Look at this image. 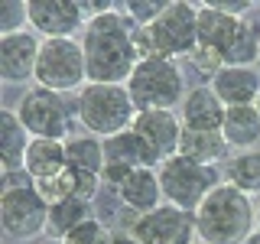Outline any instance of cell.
Returning <instances> with one entry per match:
<instances>
[{
  "label": "cell",
  "instance_id": "cell-1",
  "mask_svg": "<svg viewBox=\"0 0 260 244\" xmlns=\"http://www.w3.org/2000/svg\"><path fill=\"white\" fill-rule=\"evenodd\" d=\"M134 29L137 26L117 7L85 23L81 49H85L88 81L91 85H127L130 81L134 69L140 65Z\"/></svg>",
  "mask_w": 260,
  "mask_h": 244
},
{
  "label": "cell",
  "instance_id": "cell-2",
  "mask_svg": "<svg viewBox=\"0 0 260 244\" xmlns=\"http://www.w3.org/2000/svg\"><path fill=\"white\" fill-rule=\"evenodd\" d=\"M192 215L199 244H244L257 225V205L250 202V195L228 182L215 186Z\"/></svg>",
  "mask_w": 260,
  "mask_h": 244
},
{
  "label": "cell",
  "instance_id": "cell-3",
  "mask_svg": "<svg viewBox=\"0 0 260 244\" xmlns=\"http://www.w3.org/2000/svg\"><path fill=\"white\" fill-rule=\"evenodd\" d=\"M75 114L81 127H85V134H94L101 140L124 134L137 120V108H134V98H130L127 85H91L88 81L78 92Z\"/></svg>",
  "mask_w": 260,
  "mask_h": 244
},
{
  "label": "cell",
  "instance_id": "cell-4",
  "mask_svg": "<svg viewBox=\"0 0 260 244\" xmlns=\"http://www.w3.org/2000/svg\"><path fill=\"white\" fill-rule=\"evenodd\" d=\"M137 114L140 111H176L185 101V78L173 59H143L127 81Z\"/></svg>",
  "mask_w": 260,
  "mask_h": 244
},
{
  "label": "cell",
  "instance_id": "cell-5",
  "mask_svg": "<svg viewBox=\"0 0 260 244\" xmlns=\"http://www.w3.org/2000/svg\"><path fill=\"white\" fill-rule=\"evenodd\" d=\"M146 36L156 59H189L199 49V4H166L162 13L146 26Z\"/></svg>",
  "mask_w": 260,
  "mask_h": 244
},
{
  "label": "cell",
  "instance_id": "cell-6",
  "mask_svg": "<svg viewBox=\"0 0 260 244\" xmlns=\"http://www.w3.org/2000/svg\"><path fill=\"white\" fill-rule=\"evenodd\" d=\"M156 173H159V186H162V202L185 208V211H195L215 186H221L215 166H202V163L182 157V153L162 160Z\"/></svg>",
  "mask_w": 260,
  "mask_h": 244
},
{
  "label": "cell",
  "instance_id": "cell-7",
  "mask_svg": "<svg viewBox=\"0 0 260 244\" xmlns=\"http://www.w3.org/2000/svg\"><path fill=\"white\" fill-rule=\"evenodd\" d=\"M32 81L39 88H49V92L59 95L81 92L88 85V62L81 43L78 39H43Z\"/></svg>",
  "mask_w": 260,
  "mask_h": 244
},
{
  "label": "cell",
  "instance_id": "cell-8",
  "mask_svg": "<svg viewBox=\"0 0 260 244\" xmlns=\"http://www.w3.org/2000/svg\"><path fill=\"white\" fill-rule=\"evenodd\" d=\"M0 225L10 244H23L46 231L49 225V202L39 195L32 182L23 186H4L0 195Z\"/></svg>",
  "mask_w": 260,
  "mask_h": 244
},
{
  "label": "cell",
  "instance_id": "cell-9",
  "mask_svg": "<svg viewBox=\"0 0 260 244\" xmlns=\"http://www.w3.org/2000/svg\"><path fill=\"white\" fill-rule=\"evenodd\" d=\"M16 117L29 130L32 140H69L72 137V114L59 92L49 88H29L16 104Z\"/></svg>",
  "mask_w": 260,
  "mask_h": 244
},
{
  "label": "cell",
  "instance_id": "cell-10",
  "mask_svg": "<svg viewBox=\"0 0 260 244\" xmlns=\"http://www.w3.org/2000/svg\"><path fill=\"white\" fill-rule=\"evenodd\" d=\"M137 169H159V157L146 146V140L137 134L134 127L124 130V134L104 140V173L101 182L108 186L111 192L120 189V182L137 173Z\"/></svg>",
  "mask_w": 260,
  "mask_h": 244
},
{
  "label": "cell",
  "instance_id": "cell-11",
  "mask_svg": "<svg viewBox=\"0 0 260 244\" xmlns=\"http://www.w3.org/2000/svg\"><path fill=\"white\" fill-rule=\"evenodd\" d=\"M127 234H134L140 244H199L195 215L185 208L166 205V202L159 208L140 215L134 231H127Z\"/></svg>",
  "mask_w": 260,
  "mask_h": 244
},
{
  "label": "cell",
  "instance_id": "cell-12",
  "mask_svg": "<svg viewBox=\"0 0 260 244\" xmlns=\"http://www.w3.org/2000/svg\"><path fill=\"white\" fill-rule=\"evenodd\" d=\"M81 23H88L81 0H29V26L43 39H72Z\"/></svg>",
  "mask_w": 260,
  "mask_h": 244
},
{
  "label": "cell",
  "instance_id": "cell-13",
  "mask_svg": "<svg viewBox=\"0 0 260 244\" xmlns=\"http://www.w3.org/2000/svg\"><path fill=\"white\" fill-rule=\"evenodd\" d=\"M39 49H43V39H36L29 29L0 36V75L7 85H26L29 78H36Z\"/></svg>",
  "mask_w": 260,
  "mask_h": 244
},
{
  "label": "cell",
  "instance_id": "cell-14",
  "mask_svg": "<svg viewBox=\"0 0 260 244\" xmlns=\"http://www.w3.org/2000/svg\"><path fill=\"white\" fill-rule=\"evenodd\" d=\"M134 130L143 137L146 146H150L162 163V160H169V157L179 153L185 124L176 111H140L137 120H134Z\"/></svg>",
  "mask_w": 260,
  "mask_h": 244
},
{
  "label": "cell",
  "instance_id": "cell-15",
  "mask_svg": "<svg viewBox=\"0 0 260 244\" xmlns=\"http://www.w3.org/2000/svg\"><path fill=\"white\" fill-rule=\"evenodd\" d=\"M211 92L221 98L224 108H247L260 98V69L257 65H224L211 78Z\"/></svg>",
  "mask_w": 260,
  "mask_h": 244
},
{
  "label": "cell",
  "instance_id": "cell-16",
  "mask_svg": "<svg viewBox=\"0 0 260 244\" xmlns=\"http://www.w3.org/2000/svg\"><path fill=\"white\" fill-rule=\"evenodd\" d=\"M228 108L221 104V98L211 92V85H195L185 92L182 101V124L189 130H221Z\"/></svg>",
  "mask_w": 260,
  "mask_h": 244
},
{
  "label": "cell",
  "instance_id": "cell-17",
  "mask_svg": "<svg viewBox=\"0 0 260 244\" xmlns=\"http://www.w3.org/2000/svg\"><path fill=\"white\" fill-rule=\"evenodd\" d=\"M241 20L221 13L215 4H199V46L211 49V52H218L224 59L234 36H238V29H241Z\"/></svg>",
  "mask_w": 260,
  "mask_h": 244
},
{
  "label": "cell",
  "instance_id": "cell-18",
  "mask_svg": "<svg viewBox=\"0 0 260 244\" xmlns=\"http://www.w3.org/2000/svg\"><path fill=\"white\" fill-rule=\"evenodd\" d=\"M114 195H117L120 208H130V211H137V215H146V211L162 205L159 173L156 169H137V173H130L124 182H120V189Z\"/></svg>",
  "mask_w": 260,
  "mask_h": 244
},
{
  "label": "cell",
  "instance_id": "cell-19",
  "mask_svg": "<svg viewBox=\"0 0 260 244\" xmlns=\"http://www.w3.org/2000/svg\"><path fill=\"white\" fill-rule=\"evenodd\" d=\"M23 169L32 182H46L55 179L69 169V153H65V140H32L23 160Z\"/></svg>",
  "mask_w": 260,
  "mask_h": 244
},
{
  "label": "cell",
  "instance_id": "cell-20",
  "mask_svg": "<svg viewBox=\"0 0 260 244\" xmlns=\"http://www.w3.org/2000/svg\"><path fill=\"white\" fill-rule=\"evenodd\" d=\"M29 143H32V137H29V130L20 124L16 111H0V169H4V173L23 169Z\"/></svg>",
  "mask_w": 260,
  "mask_h": 244
},
{
  "label": "cell",
  "instance_id": "cell-21",
  "mask_svg": "<svg viewBox=\"0 0 260 244\" xmlns=\"http://www.w3.org/2000/svg\"><path fill=\"white\" fill-rule=\"evenodd\" d=\"M221 134L231 150H257L260 143V111L257 104H247V108H228L224 114V124H221Z\"/></svg>",
  "mask_w": 260,
  "mask_h": 244
},
{
  "label": "cell",
  "instance_id": "cell-22",
  "mask_svg": "<svg viewBox=\"0 0 260 244\" xmlns=\"http://www.w3.org/2000/svg\"><path fill=\"white\" fill-rule=\"evenodd\" d=\"M228 140L221 130H182V143H179V153L189 157L202 166H215V163H224L228 160Z\"/></svg>",
  "mask_w": 260,
  "mask_h": 244
},
{
  "label": "cell",
  "instance_id": "cell-23",
  "mask_svg": "<svg viewBox=\"0 0 260 244\" xmlns=\"http://www.w3.org/2000/svg\"><path fill=\"white\" fill-rule=\"evenodd\" d=\"M221 182L241 189L244 195H260V150H244L224 160Z\"/></svg>",
  "mask_w": 260,
  "mask_h": 244
},
{
  "label": "cell",
  "instance_id": "cell-24",
  "mask_svg": "<svg viewBox=\"0 0 260 244\" xmlns=\"http://www.w3.org/2000/svg\"><path fill=\"white\" fill-rule=\"evenodd\" d=\"M65 153H69V166L78 173H104V140L94 134H72L65 140Z\"/></svg>",
  "mask_w": 260,
  "mask_h": 244
},
{
  "label": "cell",
  "instance_id": "cell-25",
  "mask_svg": "<svg viewBox=\"0 0 260 244\" xmlns=\"http://www.w3.org/2000/svg\"><path fill=\"white\" fill-rule=\"evenodd\" d=\"M91 215V202H81V199H62V202H52L49 205V225L46 231L52 234V238H69L72 231H75L78 225H85Z\"/></svg>",
  "mask_w": 260,
  "mask_h": 244
},
{
  "label": "cell",
  "instance_id": "cell-26",
  "mask_svg": "<svg viewBox=\"0 0 260 244\" xmlns=\"http://www.w3.org/2000/svg\"><path fill=\"white\" fill-rule=\"evenodd\" d=\"M257 59H260V20L244 16L238 36L224 55V65H257Z\"/></svg>",
  "mask_w": 260,
  "mask_h": 244
},
{
  "label": "cell",
  "instance_id": "cell-27",
  "mask_svg": "<svg viewBox=\"0 0 260 244\" xmlns=\"http://www.w3.org/2000/svg\"><path fill=\"white\" fill-rule=\"evenodd\" d=\"M29 23V0H4L0 4V36L26 33Z\"/></svg>",
  "mask_w": 260,
  "mask_h": 244
},
{
  "label": "cell",
  "instance_id": "cell-28",
  "mask_svg": "<svg viewBox=\"0 0 260 244\" xmlns=\"http://www.w3.org/2000/svg\"><path fill=\"white\" fill-rule=\"evenodd\" d=\"M62 241L65 244H114V231H108V225H101L98 218H88L85 225H78Z\"/></svg>",
  "mask_w": 260,
  "mask_h": 244
},
{
  "label": "cell",
  "instance_id": "cell-29",
  "mask_svg": "<svg viewBox=\"0 0 260 244\" xmlns=\"http://www.w3.org/2000/svg\"><path fill=\"white\" fill-rule=\"evenodd\" d=\"M162 7L166 4H156V0H127V4H117V10L124 13L134 26H150L162 13Z\"/></svg>",
  "mask_w": 260,
  "mask_h": 244
},
{
  "label": "cell",
  "instance_id": "cell-30",
  "mask_svg": "<svg viewBox=\"0 0 260 244\" xmlns=\"http://www.w3.org/2000/svg\"><path fill=\"white\" fill-rule=\"evenodd\" d=\"M215 7L221 13H228V16H238V20H241V16H247V10H250L247 0H215Z\"/></svg>",
  "mask_w": 260,
  "mask_h": 244
},
{
  "label": "cell",
  "instance_id": "cell-31",
  "mask_svg": "<svg viewBox=\"0 0 260 244\" xmlns=\"http://www.w3.org/2000/svg\"><path fill=\"white\" fill-rule=\"evenodd\" d=\"M114 244H140L134 238V234H127V231H114Z\"/></svg>",
  "mask_w": 260,
  "mask_h": 244
},
{
  "label": "cell",
  "instance_id": "cell-32",
  "mask_svg": "<svg viewBox=\"0 0 260 244\" xmlns=\"http://www.w3.org/2000/svg\"><path fill=\"white\" fill-rule=\"evenodd\" d=\"M244 244H260V231H254V234H250V238L244 241Z\"/></svg>",
  "mask_w": 260,
  "mask_h": 244
},
{
  "label": "cell",
  "instance_id": "cell-33",
  "mask_svg": "<svg viewBox=\"0 0 260 244\" xmlns=\"http://www.w3.org/2000/svg\"><path fill=\"white\" fill-rule=\"evenodd\" d=\"M43 244H65V241H59V238H49V241H43Z\"/></svg>",
  "mask_w": 260,
  "mask_h": 244
},
{
  "label": "cell",
  "instance_id": "cell-34",
  "mask_svg": "<svg viewBox=\"0 0 260 244\" xmlns=\"http://www.w3.org/2000/svg\"><path fill=\"white\" fill-rule=\"evenodd\" d=\"M257 225H260V202H257Z\"/></svg>",
  "mask_w": 260,
  "mask_h": 244
},
{
  "label": "cell",
  "instance_id": "cell-35",
  "mask_svg": "<svg viewBox=\"0 0 260 244\" xmlns=\"http://www.w3.org/2000/svg\"><path fill=\"white\" fill-rule=\"evenodd\" d=\"M257 111H260V98H257Z\"/></svg>",
  "mask_w": 260,
  "mask_h": 244
}]
</instances>
